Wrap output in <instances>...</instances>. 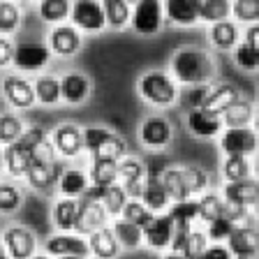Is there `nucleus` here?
Listing matches in <instances>:
<instances>
[{"mask_svg": "<svg viewBox=\"0 0 259 259\" xmlns=\"http://www.w3.org/2000/svg\"><path fill=\"white\" fill-rule=\"evenodd\" d=\"M197 259H234V257H232V252L227 250L225 243H208L206 250Z\"/></svg>", "mask_w": 259, "mask_h": 259, "instance_id": "53", "label": "nucleus"}, {"mask_svg": "<svg viewBox=\"0 0 259 259\" xmlns=\"http://www.w3.org/2000/svg\"><path fill=\"white\" fill-rule=\"evenodd\" d=\"M160 183H162V188L167 190L171 204L192 199V194H190L188 185H185V178H183V167H167L160 174Z\"/></svg>", "mask_w": 259, "mask_h": 259, "instance_id": "28", "label": "nucleus"}, {"mask_svg": "<svg viewBox=\"0 0 259 259\" xmlns=\"http://www.w3.org/2000/svg\"><path fill=\"white\" fill-rule=\"evenodd\" d=\"M222 127L232 130V127H250L254 118V104L245 97H241L238 102H234L229 109L222 111Z\"/></svg>", "mask_w": 259, "mask_h": 259, "instance_id": "29", "label": "nucleus"}, {"mask_svg": "<svg viewBox=\"0 0 259 259\" xmlns=\"http://www.w3.org/2000/svg\"><path fill=\"white\" fill-rule=\"evenodd\" d=\"M139 95L148 104H153V107H169V104H174L181 97V93H178L176 81H174V76L169 72L151 70L146 74H141Z\"/></svg>", "mask_w": 259, "mask_h": 259, "instance_id": "4", "label": "nucleus"}, {"mask_svg": "<svg viewBox=\"0 0 259 259\" xmlns=\"http://www.w3.org/2000/svg\"><path fill=\"white\" fill-rule=\"evenodd\" d=\"M70 16H72V26H74L76 30L100 32L107 26L100 0H76L70 10Z\"/></svg>", "mask_w": 259, "mask_h": 259, "instance_id": "13", "label": "nucleus"}, {"mask_svg": "<svg viewBox=\"0 0 259 259\" xmlns=\"http://www.w3.org/2000/svg\"><path fill=\"white\" fill-rule=\"evenodd\" d=\"M120 188H123V192H125L127 199H141L144 181H125V183H120Z\"/></svg>", "mask_w": 259, "mask_h": 259, "instance_id": "55", "label": "nucleus"}, {"mask_svg": "<svg viewBox=\"0 0 259 259\" xmlns=\"http://www.w3.org/2000/svg\"><path fill=\"white\" fill-rule=\"evenodd\" d=\"M88 183L109 188L118 183V160H107V157H91V167L86 171Z\"/></svg>", "mask_w": 259, "mask_h": 259, "instance_id": "25", "label": "nucleus"}, {"mask_svg": "<svg viewBox=\"0 0 259 259\" xmlns=\"http://www.w3.org/2000/svg\"><path fill=\"white\" fill-rule=\"evenodd\" d=\"M88 176L86 171H81V169L76 167H70V169H63V174H60L58 178V190L63 197H70V199H79L81 194L86 192L88 188Z\"/></svg>", "mask_w": 259, "mask_h": 259, "instance_id": "31", "label": "nucleus"}, {"mask_svg": "<svg viewBox=\"0 0 259 259\" xmlns=\"http://www.w3.org/2000/svg\"><path fill=\"white\" fill-rule=\"evenodd\" d=\"M201 0H162V10L167 19L176 26H194L199 21Z\"/></svg>", "mask_w": 259, "mask_h": 259, "instance_id": "20", "label": "nucleus"}, {"mask_svg": "<svg viewBox=\"0 0 259 259\" xmlns=\"http://www.w3.org/2000/svg\"><path fill=\"white\" fill-rule=\"evenodd\" d=\"M86 243H88V252L93 254L95 259H116L120 252V245L113 236L111 227H102L93 232L91 236H86Z\"/></svg>", "mask_w": 259, "mask_h": 259, "instance_id": "23", "label": "nucleus"}, {"mask_svg": "<svg viewBox=\"0 0 259 259\" xmlns=\"http://www.w3.org/2000/svg\"><path fill=\"white\" fill-rule=\"evenodd\" d=\"M44 254H49L51 259L60 257H88V243L83 236L74 232H58L44 241Z\"/></svg>", "mask_w": 259, "mask_h": 259, "instance_id": "7", "label": "nucleus"}, {"mask_svg": "<svg viewBox=\"0 0 259 259\" xmlns=\"http://www.w3.org/2000/svg\"><path fill=\"white\" fill-rule=\"evenodd\" d=\"M0 259H10L7 257V252H5V248H3V243H0Z\"/></svg>", "mask_w": 259, "mask_h": 259, "instance_id": "59", "label": "nucleus"}, {"mask_svg": "<svg viewBox=\"0 0 259 259\" xmlns=\"http://www.w3.org/2000/svg\"><path fill=\"white\" fill-rule=\"evenodd\" d=\"M171 76L185 86H199L208 83L215 76V63L208 51L199 47H183L178 49L171 58Z\"/></svg>", "mask_w": 259, "mask_h": 259, "instance_id": "1", "label": "nucleus"}, {"mask_svg": "<svg viewBox=\"0 0 259 259\" xmlns=\"http://www.w3.org/2000/svg\"><path fill=\"white\" fill-rule=\"evenodd\" d=\"M100 5H102V12H104V21H107L109 28H125L130 23V5L125 0H100Z\"/></svg>", "mask_w": 259, "mask_h": 259, "instance_id": "35", "label": "nucleus"}, {"mask_svg": "<svg viewBox=\"0 0 259 259\" xmlns=\"http://www.w3.org/2000/svg\"><path fill=\"white\" fill-rule=\"evenodd\" d=\"M188 130L194 137H201V139H213V137H220L222 132V118L215 113H208L204 109H194L188 111Z\"/></svg>", "mask_w": 259, "mask_h": 259, "instance_id": "22", "label": "nucleus"}, {"mask_svg": "<svg viewBox=\"0 0 259 259\" xmlns=\"http://www.w3.org/2000/svg\"><path fill=\"white\" fill-rule=\"evenodd\" d=\"M238 100H241V91H238L234 83H220L218 88H210V93L201 109L208 113H215V116H222V111L229 109L234 102H238Z\"/></svg>", "mask_w": 259, "mask_h": 259, "instance_id": "26", "label": "nucleus"}, {"mask_svg": "<svg viewBox=\"0 0 259 259\" xmlns=\"http://www.w3.org/2000/svg\"><path fill=\"white\" fill-rule=\"evenodd\" d=\"M220 148L225 155L250 157L257 151V132L252 127H232L220 132Z\"/></svg>", "mask_w": 259, "mask_h": 259, "instance_id": "14", "label": "nucleus"}, {"mask_svg": "<svg viewBox=\"0 0 259 259\" xmlns=\"http://www.w3.org/2000/svg\"><path fill=\"white\" fill-rule=\"evenodd\" d=\"M70 0H39L37 12H39V19L47 23H63L67 16H70Z\"/></svg>", "mask_w": 259, "mask_h": 259, "instance_id": "39", "label": "nucleus"}, {"mask_svg": "<svg viewBox=\"0 0 259 259\" xmlns=\"http://www.w3.org/2000/svg\"><path fill=\"white\" fill-rule=\"evenodd\" d=\"M222 206L225 199L215 192H204L197 197V220L201 222H213L222 218Z\"/></svg>", "mask_w": 259, "mask_h": 259, "instance_id": "37", "label": "nucleus"}, {"mask_svg": "<svg viewBox=\"0 0 259 259\" xmlns=\"http://www.w3.org/2000/svg\"><path fill=\"white\" fill-rule=\"evenodd\" d=\"M26 132V123L21 120V116L16 113H0V146L14 144L16 139H21V135Z\"/></svg>", "mask_w": 259, "mask_h": 259, "instance_id": "38", "label": "nucleus"}, {"mask_svg": "<svg viewBox=\"0 0 259 259\" xmlns=\"http://www.w3.org/2000/svg\"><path fill=\"white\" fill-rule=\"evenodd\" d=\"M51 146L56 148V155L65 157V160H72V157H79L83 153V130L74 123H63L51 132L49 137Z\"/></svg>", "mask_w": 259, "mask_h": 259, "instance_id": "9", "label": "nucleus"}, {"mask_svg": "<svg viewBox=\"0 0 259 259\" xmlns=\"http://www.w3.org/2000/svg\"><path fill=\"white\" fill-rule=\"evenodd\" d=\"M206 245H208L206 234L201 232V229H190L188 236H185V245H183V252L181 254H185L188 259H197L206 250Z\"/></svg>", "mask_w": 259, "mask_h": 259, "instance_id": "49", "label": "nucleus"}, {"mask_svg": "<svg viewBox=\"0 0 259 259\" xmlns=\"http://www.w3.org/2000/svg\"><path fill=\"white\" fill-rule=\"evenodd\" d=\"M225 245L232 257H257V229L250 225H236L234 232L227 236Z\"/></svg>", "mask_w": 259, "mask_h": 259, "instance_id": "18", "label": "nucleus"}, {"mask_svg": "<svg viewBox=\"0 0 259 259\" xmlns=\"http://www.w3.org/2000/svg\"><path fill=\"white\" fill-rule=\"evenodd\" d=\"M234 19L241 23H257L259 19V0H232Z\"/></svg>", "mask_w": 259, "mask_h": 259, "instance_id": "46", "label": "nucleus"}, {"mask_svg": "<svg viewBox=\"0 0 259 259\" xmlns=\"http://www.w3.org/2000/svg\"><path fill=\"white\" fill-rule=\"evenodd\" d=\"M47 139V132L37 125L26 127V132L21 135V139H16L14 144L5 146V171L12 178H26V171L30 167L32 153L42 141Z\"/></svg>", "mask_w": 259, "mask_h": 259, "instance_id": "3", "label": "nucleus"}, {"mask_svg": "<svg viewBox=\"0 0 259 259\" xmlns=\"http://www.w3.org/2000/svg\"><path fill=\"white\" fill-rule=\"evenodd\" d=\"M120 218H123L125 222H132V225L144 229V227L153 220V213L146 208L139 199H127L123 206V210H120Z\"/></svg>", "mask_w": 259, "mask_h": 259, "instance_id": "43", "label": "nucleus"}, {"mask_svg": "<svg viewBox=\"0 0 259 259\" xmlns=\"http://www.w3.org/2000/svg\"><path fill=\"white\" fill-rule=\"evenodd\" d=\"M252 210L245 208V206H238V204H229V201H225V206H222V218L229 222H234V225H238V222H245V218L250 215Z\"/></svg>", "mask_w": 259, "mask_h": 259, "instance_id": "52", "label": "nucleus"}, {"mask_svg": "<svg viewBox=\"0 0 259 259\" xmlns=\"http://www.w3.org/2000/svg\"><path fill=\"white\" fill-rule=\"evenodd\" d=\"M30 259H51V257H49V254H39V252H37V254H32Z\"/></svg>", "mask_w": 259, "mask_h": 259, "instance_id": "60", "label": "nucleus"}, {"mask_svg": "<svg viewBox=\"0 0 259 259\" xmlns=\"http://www.w3.org/2000/svg\"><path fill=\"white\" fill-rule=\"evenodd\" d=\"M12 56H14V44L0 35V67H7L12 63Z\"/></svg>", "mask_w": 259, "mask_h": 259, "instance_id": "54", "label": "nucleus"}, {"mask_svg": "<svg viewBox=\"0 0 259 259\" xmlns=\"http://www.w3.org/2000/svg\"><path fill=\"white\" fill-rule=\"evenodd\" d=\"M183 178H185V185H188L190 194H204L206 188H208L210 178L208 174L204 171L201 167H183Z\"/></svg>", "mask_w": 259, "mask_h": 259, "instance_id": "47", "label": "nucleus"}, {"mask_svg": "<svg viewBox=\"0 0 259 259\" xmlns=\"http://www.w3.org/2000/svg\"><path fill=\"white\" fill-rule=\"evenodd\" d=\"M7 3H14V5H16V3H19V0H7Z\"/></svg>", "mask_w": 259, "mask_h": 259, "instance_id": "64", "label": "nucleus"}, {"mask_svg": "<svg viewBox=\"0 0 259 259\" xmlns=\"http://www.w3.org/2000/svg\"><path fill=\"white\" fill-rule=\"evenodd\" d=\"M3 171H5V148L0 146V176H3Z\"/></svg>", "mask_w": 259, "mask_h": 259, "instance_id": "58", "label": "nucleus"}, {"mask_svg": "<svg viewBox=\"0 0 259 259\" xmlns=\"http://www.w3.org/2000/svg\"><path fill=\"white\" fill-rule=\"evenodd\" d=\"M245 44H250V47L259 49V28L257 23H250V28L245 30V39H243Z\"/></svg>", "mask_w": 259, "mask_h": 259, "instance_id": "56", "label": "nucleus"}, {"mask_svg": "<svg viewBox=\"0 0 259 259\" xmlns=\"http://www.w3.org/2000/svg\"><path fill=\"white\" fill-rule=\"evenodd\" d=\"M35 100L44 107H54V104L60 102V79L54 74H42L35 83Z\"/></svg>", "mask_w": 259, "mask_h": 259, "instance_id": "33", "label": "nucleus"}, {"mask_svg": "<svg viewBox=\"0 0 259 259\" xmlns=\"http://www.w3.org/2000/svg\"><path fill=\"white\" fill-rule=\"evenodd\" d=\"M234 259H257V257H234Z\"/></svg>", "mask_w": 259, "mask_h": 259, "instance_id": "63", "label": "nucleus"}, {"mask_svg": "<svg viewBox=\"0 0 259 259\" xmlns=\"http://www.w3.org/2000/svg\"><path fill=\"white\" fill-rule=\"evenodd\" d=\"M222 178H225L227 183L252 178V162H250V157L225 155V162H222Z\"/></svg>", "mask_w": 259, "mask_h": 259, "instance_id": "34", "label": "nucleus"}, {"mask_svg": "<svg viewBox=\"0 0 259 259\" xmlns=\"http://www.w3.org/2000/svg\"><path fill=\"white\" fill-rule=\"evenodd\" d=\"M232 12V0H201L199 7V21L206 23H218L229 19Z\"/></svg>", "mask_w": 259, "mask_h": 259, "instance_id": "41", "label": "nucleus"}, {"mask_svg": "<svg viewBox=\"0 0 259 259\" xmlns=\"http://www.w3.org/2000/svg\"><path fill=\"white\" fill-rule=\"evenodd\" d=\"M76 215H79V199L60 197L51 208V222L58 232H74Z\"/></svg>", "mask_w": 259, "mask_h": 259, "instance_id": "27", "label": "nucleus"}, {"mask_svg": "<svg viewBox=\"0 0 259 259\" xmlns=\"http://www.w3.org/2000/svg\"><path fill=\"white\" fill-rule=\"evenodd\" d=\"M146 167L144 162L139 160V157H120L118 160V181L120 183H125V181H144L146 178Z\"/></svg>", "mask_w": 259, "mask_h": 259, "instance_id": "45", "label": "nucleus"}, {"mask_svg": "<svg viewBox=\"0 0 259 259\" xmlns=\"http://www.w3.org/2000/svg\"><path fill=\"white\" fill-rule=\"evenodd\" d=\"M167 213H169V218L174 220V229L190 232V229H192V222L197 220V199H188V201L171 204Z\"/></svg>", "mask_w": 259, "mask_h": 259, "instance_id": "36", "label": "nucleus"}, {"mask_svg": "<svg viewBox=\"0 0 259 259\" xmlns=\"http://www.w3.org/2000/svg\"><path fill=\"white\" fill-rule=\"evenodd\" d=\"M81 49V32L74 26L58 23L49 32V51L60 58H70Z\"/></svg>", "mask_w": 259, "mask_h": 259, "instance_id": "16", "label": "nucleus"}, {"mask_svg": "<svg viewBox=\"0 0 259 259\" xmlns=\"http://www.w3.org/2000/svg\"><path fill=\"white\" fill-rule=\"evenodd\" d=\"M234 60L241 70H248V72H254L259 65V49L250 47V44L241 42L234 47Z\"/></svg>", "mask_w": 259, "mask_h": 259, "instance_id": "48", "label": "nucleus"}, {"mask_svg": "<svg viewBox=\"0 0 259 259\" xmlns=\"http://www.w3.org/2000/svg\"><path fill=\"white\" fill-rule=\"evenodd\" d=\"M132 28L139 35H155L160 32L162 21H164V10H162V0H139L135 5V12L130 16Z\"/></svg>", "mask_w": 259, "mask_h": 259, "instance_id": "8", "label": "nucleus"}, {"mask_svg": "<svg viewBox=\"0 0 259 259\" xmlns=\"http://www.w3.org/2000/svg\"><path fill=\"white\" fill-rule=\"evenodd\" d=\"M0 243L10 259H30L37 254V236L23 225H10L0 236Z\"/></svg>", "mask_w": 259, "mask_h": 259, "instance_id": "6", "label": "nucleus"}, {"mask_svg": "<svg viewBox=\"0 0 259 259\" xmlns=\"http://www.w3.org/2000/svg\"><path fill=\"white\" fill-rule=\"evenodd\" d=\"M208 37H210V44L220 51H227V49H234L238 44V26L229 19L225 21H218V23H210V30H208Z\"/></svg>", "mask_w": 259, "mask_h": 259, "instance_id": "32", "label": "nucleus"}, {"mask_svg": "<svg viewBox=\"0 0 259 259\" xmlns=\"http://www.w3.org/2000/svg\"><path fill=\"white\" fill-rule=\"evenodd\" d=\"M141 232H144V243L148 248L164 252V250H169L174 238V220L169 218V213H157Z\"/></svg>", "mask_w": 259, "mask_h": 259, "instance_id": "15", "label": "nucleus"}, {"mask_svg": "<svg viewBox=\"0 0 259 259\" xmlns=\"http://www.w3.org/2000/svg\"><path fill=\"white\" fill-rule=\"evenodd\" d=\"M51 51L47 44L42 42H21L14 47V56H12V65L21 72H39L47 67Z\"/></svg>", "mask_w": 259, "mask_h": 259, "instance_id": "12", "label": "nucleus"}, {"mask_svg": "<svg viewBox=\"0 0 259 259\" xmlns=\"http://www.w3.org/2000/svg\"><path fill=\"white\" fill-rule=\"evenodd\" d=\"M139 201L151 210L153 215H157V213H167L169 206H171V201H169L167 190L162 188L160 176H155V174H151V171L146 174L144 190H141V199Z\"/></svg>", "mask_w": 259, "mask_h": 259, "instance_id": "19", "label": "nucleus"}, {"mask_svg": "<svg viewBox=\"0 0 259 259\" xmlns=\"http://www.w3.org/2000/svg\"><path fill=\"white\" fill-rule=\"evenodd\" d=\"M109 227V215L104 206L95 199H86V197H79V215H76V225H74V234L79 236H91L93 232Z\"/></svg>", "mask_w": 259, "mask_h": 259, "instance_id": "11", "label": "nucleus"}, {"mask_svg": "<svg viewBox=\"0 0 259 259\" xmlns=\"http://www.w3.org/2000/svg\"><path fill=\"white\" fill-rule=\"evenodd\" d=\"M63 162H58V155H56V148L51 146L49 137L42 141V144L35 148L30 160V167L26 171V181L30 188L35 190H47L54 183H58L60 174H63Z\"/></svg>", "mask_w": 259, "mask_h": 259, "instance_id": "2", "label": "nucleus"}, {"mask_svg": "<svg viewBox=\"0 0 259 259\" xmlns=\"http://www.w3.org/2000/svg\"><path fill=\"white\" fill-rule=\"evenodd\" d=\"M210 93V86L208 83H199V86H188V93L181 97V102L188 111H194V109H201L206 102V97Z\"/></svg>", "mask_w": 259, "mask_h": 259, "instance_id": "50", "label": "nucleus"}, {"mask_svg": "<svg viewBox=\"0 0 259 259\" xmlns=\"http://www.w3.org/2000/svg\"><path fill=\"white\" fill-rule=\"evenodd\" d=\"M91 95V81L81 72H67L60 76V100L67 104H81Z\"/></svg>", "mask_w": 259, "mask_h": 259, "instance_id": "24", "label": "nucleus"}, {"mask_svg": "<svg viewBox=\"0 0 259 259\" xmlns=\"http://www.w3.org/2000/svg\"><path fill=\"white\" fill-rule=\"evenodd\" d=\"M234 222H229V220H225V218H218V220H213V222H208L206 225V238H208V243H222V241H227V236L234 232Z\"/></svg>", "mask_w": 259, "mask_h": 259, "instance_id": "51", "label": "nucleus"}, {"mask_svg": "<svg viewBox=\"0 0 259 259\" xmlns=\"http://www.w3.org/2000/svg\"><path fill=\"white\" fill-rule=\"evenodd\" d=\"M171 135H174L171 123H169L167 118H162V116H148V118L141 123V127H139L141 144L148 146V148H155V151H160V148L169 146Z\"/></svg>", "mask_w": 259, "mask_h": 259, "instance_id": "17", "label": "nucleus"}, {"mask_svg": "<svg viewBox=\"0 0 259 259\" xmlns=\"http://www.w3.org/2000/svg\"><path fill=\"white\" fill-rule=\"evenodd\" d=\"M0 91H3V97L12 109H30L37 102L32 83L21 74H5L3 83H0Z\"/></svg>", "mask_w": 259, "mask_h": 259, "instance_id": "10", "label": "nucleus"}, {"mask_svg": "<svg viewBox=\"0 0 259 259\" xmlns=\"http://www.w3.org/2000/svg\"><path fill=\"white\" fill-rule=\"evenodd\" d=\"M160 259H188V257L181 252H174V250H164V254H162Z\"/></svg>", "mask_w": 259, "mask_h": 259, "instance_id": "57", "label": "nucleus"}, {"mask_svg": "<svg viewBox=\"0 0 259 259\" xmlns=\"http://www.w3.org/2000/svg\"><path fill=\"white\" fill-rule=\"evenodd\" d=\"M111 232H113V236H116V241H118V245L125 250H137L144 245V232H141V227L132 225V222H125L123 218H113Z\"/></svg>", "mask_w": 259, "mask_h": 259, "instance_id": "30", "label": "nucleus"}, {"mask_svg": "<svg viewBox=\"0 0 259 259\" xmlns=\"http://www.w3.org/2000/svg\"><path fill=\"white\" fill-rule=\"evenodd\" d=\"M60 259H88V257H60Z\"/></svg>", "mask_w": 259, "mask_h": 259, "instance_id": "62", "label": "nucleus"}, {"mask_svg": "<svg viewBox=\"0 0 259 259\" xmlns=\"http://www.w3.org/2000/svg\"><path fill=\"white\" fill-rule=\"evenodd\" d=\"M125 201H127V197H125L120 183H113V185H109V188L104 190L100 204L104 206V210H107L109 218H120V210H123Z\"/></svg>", "mask_w": 259, "mask_h": 259, "instance_id": "42", "label": "nucleus"}, {"mask_svg": "<svg viewBox=\"0 0 259 259\" xmlns=\"http://www.w3.org/2000/svg\"><path fill=\"white\" fill-rule=\"evenodd\" d=\"M83 151L91 153V157H107V160H120L127 155V146L123 137L113 130L102 125H91L83 130Z\"/></svg>", "mask_w": 259, "mask_h": 259, "instance_id": "5", "label": "nucleus"}, {"mask_svg": "<svg viewBox=\"0 0 259 259\" xmlns=\"http://www.w3.org/2000/svg\"><path fill=\"white\" fill-rule=\"evenodd\" d=\"M125 3H127V5H137V3H139V0H125Z\"/></svg>", "mask_w": 259, "mask_h": 259, "instance_id": "61", "label": "nucleus"}, {"mask_svg": "<svg viewBox=\"0 0 259 259\" xmlns=\"http://www.w3.org/2000/svg\"><path fill=\"white\" fill-rule=\"evenodd\" d=\"M19 23H21V10H19L14 3L0 0V35L7 37V35L16 32Z\"/></svg>", "mask_w": 259, "mask_h": 259, "instance_id": "44", "label": "nucleus"}, {"mask_svg": "<svg viewBox=\"0 0 259 259\" xmlns=\"http://www.w3.org/2000/svg\"><path fill=\"white\" fill-rule=\"evenodd\" d=\"M23 204V192L16 183L10 181H0V213L3 215H10L16 213Z\"/></svg>", "mask_w": 259, "mask_h": 259, "instance_id": "40", "label": "nucleus"}, {"mask_svg": "<svg viewBox=\"0 0 259 259\" xmlns=\"http://www.w3.org/2000/svg\"><path fill=\"white\" fill-rule=\"evenodd\" d=\"M220 197L225 201H229V204H238V206H245V208L252 210L254 204H257V181L252 176V178H245V181L225 183Z\"/></svg>", "mask_w": 259, "mask_h": 259, "instance_id": "21", "label": "nucleus"}]
</instances>
